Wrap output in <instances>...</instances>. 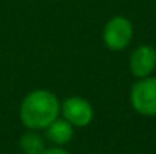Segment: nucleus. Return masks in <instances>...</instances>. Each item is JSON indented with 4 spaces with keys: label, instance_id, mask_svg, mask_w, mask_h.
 Returning <instances> with one entry per match:
<instances>
[{
    "label": "nucleus",
    "instance_id": "1",
    "mask_svg": "<svg viewBox=\"0 0 156 154\" xmlns=\"http://www.w3.org/2000/svg\"><path fill=\"white\" fill-rule=\"evenodd\" d=\"M61 113V101L49 89H35L20 104V119L29 130H46Z\"/></svg>",
    "mask_w": 156,
    "mask_h": 154
},
{
    "label": "nucleus",
    "instance_id": "2",
    "mask_svg": "<svg viewBox=\"0 0 156 154\" xmlns=\"http://www.w3.org/2000/svg\"><path fill=\"white\" fill-rule=\"evenodd\" d=\"M133 110L143 116H156V76L138 79L129 95Z\"/></svg>",
    "mask_w": 156,
    "mask_h": 154
},
{
    "label": "nucleus",
    "instance_id": "3",
    "mask_svg": "<svg viewBox=\"0 0 156 154\" xmlns=\"http://www.w3.org/2000/svg\"><path fill=\"white\" fill-rule=\"evenodd\" d=\"M106 49L112 51H121L129 47L133 39V24L129 18L123 15L112 17L103 27L102 32Z\"/></svg>",
    "mask_w": 156,
    "mask_h": 154
},
{
    "label": "nucleus",
    "instance_id": "4",
    "mask_svg": "<svg viewBox=\"0 0 156 154\" xmlns=\"http://www.w3.org/2000/svg\"><path fill=\"white\" fill-rule=\"evenodd\" d=\"M62 118L67 119L73 127H87L94 119V107L93 104L77 95L67 97L61 103Z\"/></svg>",
    "mask_w": 156,
    "mask_h": 154
},
{
    "label": "nucleus",
    "instance_id": "5",
    "mask_svg": "<svg viewBox=\"0 0 156 154\" xmlns=\"http://www.w3.org/2000/svg\"><path fill=\"white\" fill-rule=\"evenodd\" d=\"M129 68L132 76L136 79L152 76L156 70V49L149 44L138 46L130 54Z\"/></svg>",
    "mask_w": 156,
    "mask_h": 154
},
{
    "label": "nucleus",
    "instance_id": "6",
    "mask_svg": "<svg viewBox=\"0 0 156 154\" xmlns=\"http://www.w3.org/2000/svg\"><path fill=\"white\" fill-rule=\"evenodd\" d=\"M46 133H47V139L58 145V147H62V145H67L73 136H74V127L64 118H56L52 124L46 128Z\"/></svg>",
    "mask_w": 156,
    "mask_h": 154
},
{
    "label": "nucleus",
    "instance_id": "7",
    "mask_svg": "<svg viewBox=\"0 0 156 154\" xmlns=\"http://www.w3.org/2000/svg\"><path fill=\"white\" fill-rule=\"evenodd\" d=\"M18 147L24 154H43L46 151V139L37 130H29L21 135Z\"/></svg>",
    "mask_w": 156,
    "mask_h": 154
},
{
    "label": "nucleus",
    "instance_id": "8",
    "mask_svg": "<svg viewBox=\"0 0 156 154\" xmlns=\"http://www.w3.org/2000/svg\"><path fill=\"white\" fill-rule=\"evenodd\" d=\"M43 154H70L67 150H64L62 147H52V148H46V151Z\"/></svg>",
    "mask_w": 156,
    "mask_h": 154
}]
</instances>
